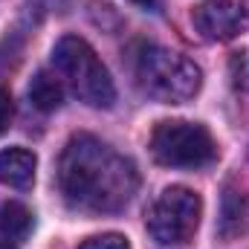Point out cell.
Returning a JSON list of instances; mask_svg holds the SVG:
<instances>
[{"label": "cell", "mask_w": 249, "mask_h": 249, "mask_svg": "<svg viewBox=\"0 0 249 249\" xmlns=\"http://www.w3.org/2000/svg\"><path fill=\"white\" fill-rule=\"evenodd\" d=\"M78 249H130V241L119 232H105V235H93V238L81 241Z\"/></svg>", "instance_id": "obj_11"}, {"label": "cell", "mask_w": 249, "mask_h": 249, "mask_svg": "<svg viewBox=\"0 0 249 249\" xmlns=\"http://www.w3.org/2000/svg\"><path fill=\"white\" fill-rule=\"evenodd\" d=\"M29 102L41 113H53L64 105V84L61 78L50 70H38L35 78L29 81Z\"/></svg>", "instance_id": "obj_8"}, {"label": "cell", "mask_w": 249, "mask_h": 249, "mask_svg": "<svg viewBox=\"0 0 249 249\" xmlns=\"http://www.w3.org/2000/svg\"><path fill=\"white\" fill-rule=\"evenodd\" d=\"M53 64H55V72L70 81L78 102L90 107H110L116 102V87L107 67L84 38L64 35L53 47Z\"/></svg>", "instance_id": "obj_3"}, {"label": "cell", "mask_w": 249, "mask_h": 249, "mask_svg": "<svg viewBox=\"0 0 249 249\" xmlns=\"http://www.w3.org/2000/svg\"><path fill=\"white\" fill-rule=\"evenodd\" d=\"M38 157L29 148H6L0 151V183L9 188H29L35 183Z\"/></svg>", "instance_id": "obj_7"}, {"label": "cell", "mask_w": 249, "mask_h": 249, "mask_svg": "<svg viewBox=\"0 0 249 249\" xmlns=\"http://www.w3.org/2000/svg\"><path fill=\"white\" fill-rule=\"evenodd\" d=\"M12 113H15V107H12V96H9L6 87H0V136L9 130V124H12Z\"/></svg>", "instance_id": "obj_12"}, {"label": "cell", "mask_w": 249, "mask_h": 249, "mask_svg": "<svg viewBox=\"0 0 249 249\" xmlns=\"http://www.w3.org/2000/svg\"><path fill=\"white\" fill-rule=\"evenodd\" d=\"M35 220H32V212L18 203V200H6L0 206V235L6 241H26L29 232H32Z\"/></svg>", "instance_id": "obj_9"}, {"label": "cell", "mask_w": 249, "mask_h": 249, "mask_svg": "<svg viewBox=\"0 0 249 249\" xmlns=\"http://www.w3.org/2000/svg\"><path fill=\"white\" fill-rule=\"evenodd\" d=\"M130 3H136V6H154V0H130Z\"/></svg>", "instance_id": "obj_13"}, {"label": "cell", "mask_w": 249, "mask_h": 249, "mask_svg": "<svg viewBox=\"0 0 249 249\" xmlns=\"http://www.w3.org/2000/svg\"><path fill=\"white\" fill-rule=\"evenodd\" d=\"M139 87L162 105H186L203 87V70L183 53L145 47L136 58Z\"/></svg>", "instance_id": "obj_2"}, {"label": "cell", "mask_w": 249, "mask_h": 249, "mask_svg": "<svg viewBox=\"0 0 249 249\" xmlns=\"http://www.w3.org/2000/svg\"><path fill=\"white\" fill-rule=\"evenodd\" d=\"M200 214H203V200L197 191H191L188 186H168L151 203L145 226L160 247H177L197 232Z\"/></svg>", "instance_id": "obj_5"}, {"label": "cell", "mask_w": 249, "mask_h": 249, "mask_svg": "<svg viewBox=\"0 0 249 249\" xmlns=\"http://www.w3.org/2000/svg\"><path fill=\"white\" fill-rule=\"evenodd\" d=\"M229 78L238 90L249 93V50H238L229 58Z\"/></svg>", "instance_id": "obj_10"}, {"label": "cell", "mask_w": 249, "mask_h": 249, "mask_svg": "<svg viewBox=\"0 0 249 249\" xmlns=\"http://www.w3.org/2000/svg\"><path fill=\"white\" fill-rule=\"evenodd\" d=\"M58 186L70 209L87 214H116L130 206L139 174L136 165L93 133L67 142L58 162Z\"/></svg>", "instance_id": "obj_1"}, {"label": "cell", "mask_w": 249, "mask_h": 249, "mask_svg": "<svg viewBox=\"0 0 249 249\" xmlns=\"http://www.w3.org/2000/svg\"><path fill=\"white\" fill-rule=\"evenodd\" d=\"M191 23L203 41H232L249 29L247 0H203L191 12Z\"/></svg>", "instance_id": "obj_6"}, {"label": "cell", "mask_w": 249, "mask_h": 249, "mask_svg": "<svg viewBox=\"0 0 249 249\" xmlns=\"http://www.w3.org/2000/svg\"><path fill=\"white\" fill-rule=\"evenodd\" d=\"M151 154L168 168H200L217 157V145L200 122L165 119L151 133Z\"/></svg>", "instance_id": "obj_4"}, {"label": "cell", "mask_w": 249, "mask_h": 249, "mask_svg": "<svg viewBox=\"0 0 249 249\" xmlns=\"http://www.w3.org/2000/svg\"><path fill=\"white\" fill-rule=\"evenodd\" d=\"M0 249H15V247H12L9 241H0Z\"/></svg>", "instance_id": "obj_14"}]
</instances>
